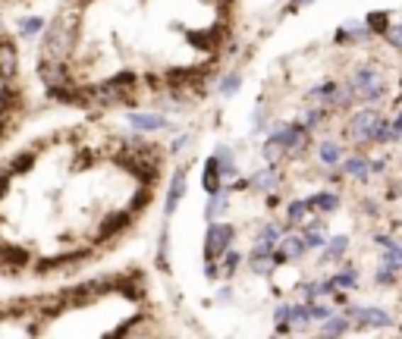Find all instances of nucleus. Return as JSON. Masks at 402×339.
I'll return each instance as SVG.
<instances>
[{"label":"nucleus","instance_id":"1","mask_svg":"<svg viewBox=\"0 0 402 339\" xmlns=\"http://www.w3.org/2000/svg\"><path fill=\"white\" fill-rule=\"evenodd\" d=\"M177 154L133 117L28 126L0 151V283H60L123 255L164 211Z\"/></svg>","mask_w":402,"mask_h":339},{"label":"nucleus","instance_id":"2","mask_svg":"<svg viewBox=\"0 0 402 339\" xmlns=\"http://www.w3.org/2000/svg\"><path fill=\"white\" fill-rule=\"evenodd\" d=\"M264 0H54L32 38L45 110L186 117L264 32Z\"/></svg>","mask_w":402,"mask_h":339},{"label":"nucleus","instance_id":"3","mask_svg":"<svg viewBox=\"0 0 402 339\" xmlns=\"http://www.w3.org/2000/svg\"><path fill=\"white\" fill-rule=\"evenodd\" d=\"M167 299L138 261L0 295V336H170Z\"/></svg>","mask_w":402,"mask_h":339},{"label":"nucleus","instance_id":"4","mask_svg":"<svg viewBox=\"0 0 402 339\" xmlns=\"http://www.w3.org/2000/svg\"><path fill=\"white\" fill-rule=\"evenodd\" d=\"M41 4V0H0V10L4 13H16V10H28V6Z\"/></svg>","mask_w":402,"mask_h":339}]
</instances>
